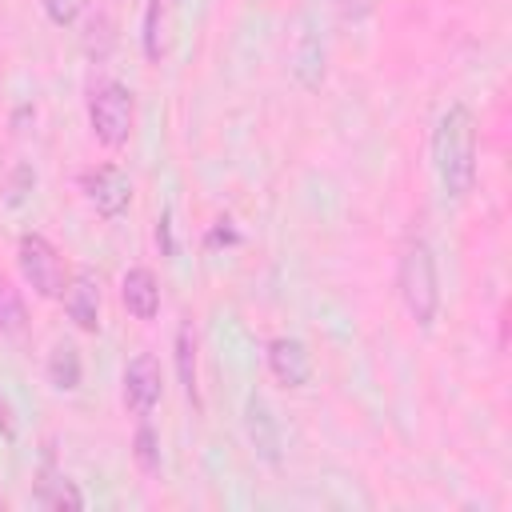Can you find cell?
Returning a JSON list of instances; mask_svg holds the SVG:
<instances>
[{
    "label": "cell",
    "mask_w": 512,
    "mask_h": 512,
    "mask_svg": "<svg viewBox=\"0 0 512 512\" xmlns=\"http://www.w3.org/2000/svg\"><path fill=\"white\" fill-rule=\"evenodd\" d=\"M432 164L444 196L468 200L476 188V116L468 104H448L432 132Z\"/></svg>",
    "instance_id": "6da1fadb"
},
{
    "label": "cell",
    "mask_w": 512,
    "mask_h": 512,
    "mask_svg": "<svg viewBox=\"0 0 512 512\" xmlns=\"http://www.w3.org/2000/svg\"><path fill=\"white\" fill-rule=\"evenodd\" d=\"M396 288H400L404 312H408L420 328H432V324H436V312H440V276H436L432 244H428L424 236H412V240L400 248Z\"/></svg>",
    "instance_id": "7a4b0ae2"
},
{
    "label": "cell",
    "mask_w": 512,
    "mask_h": 512,
    "mask_svg": "<svg viewBox=\"0 0 512 512\" xmlns=\"http://www.w3.org/2000/svg\"><path fill=\"white\" fill-rule=\"evenodd\" d=\"M136 124V96L120 80H104L88 96V128L104 148H124Z\"/></svg>",
    "instance_id": "3957f363"
},
{
    "label": "cell",
    "mask_w": 512,
    "mask_h": 512,
    "mask_svg": "<svg viewBox=\"0 0 512 512\" xmlns=\"http://www.w3.org/2000/svg\"><path fill=\"white\" fill-rule=\"evenodd\" d=\"M16 268H20L24 284L36 296H44V300H56L64 292V284H68V272H64L60 252L40 232H24L20 236V244H16Z\"/></svg>",
    "instance_id": "277c9868"
},
{
    "label": "cell",
    "mask_w": 512,
    "mask_h": 512,
    "mask_svg": "<svg viewBox=\"0 0 512 512\" xmlns=\"http://www.w3.org/2000/svg\"><path fill=\"white\" fill-rule=\"evenodd\" d=\"M80 192H84V200H88L100 216H108V220H116V216L128 212V204H132V180H128L116 164L84 168V172H80Z\"/></svg>",
    "instance_id": "5b68a950"
},
{
    "label": "cell",
    "mask_w": 512,
    "mask_h": 512,
    "mask_svg": "<svg viewBox=\"0 0 512 512\" xmlns=\"http://www.w3.org/2000/svg\"><path fill=\"white\" fill-rule=\"evenodd\" d=\"M164 380H160V360L152 352H136L124 368V408L132 416H148L160 404Z\"/></svg>",
    "instance_id": "8992f818"
},
{
    "label": "cell",
    "mask_w": 512,
    "mask_h": 512,
    "mask_svg": "<svg viewBox=\"0 0 512 512\" xmlns=\"http://www.w3.org/2000/svg\"><path fill=\"white\" fill-rule=\"evenodd\" d=\"M64 300V312L68 320L80 328V332H96L100 328V280L88 272V268H76L60 292Z\"/></svg>",
    "instance_id": "52a82bcc"
},
{
    "label": "cell",
    "mask_w": 512,
    "mask_h": 512,
    "mask_svg": "<svg viewBox=\"0 0 512 512\" xmlns=\"http://www.w3.org/2000/svg\"><path fill=\"white\" fill-rule=\"evenodd\" d=\"M268 372L276 376V384L284 388H304L312 380V356L304 348V340L296 336H276L268 344Z\"/></svg>",
    "instance_id": "ba28073f"
},
{
    "label": "cell",
    "mask_w": 512,
    "mask_h": 512,
    "mask_svg": "<svg viewBox=\"0 0 512 512\" xmlns=\"http://www.w3.org/2000/svg\"><path fill=\"white\" fill-rule=\"evenodd\" d=\"M120 300L136 320H156L160 312V280L152 268H128L120 280Z\"/></svg>",
    "instance_id": "9c48e42d"
},
{
    "label": "cell",
    "mask_w": 512,
    "mask_h": 512,
    "mask_svg": "<svg viewBox=\"0 0 512 512\" xmlns=\"http://www.w3.org/2000/svg\"><path fill=\"white\" fill-rule=\"evenodd\" d=\"M244 428H248V440H252L256 456L268 460V464H280V428H276L272 408H268L260 396L248 400V408H244Z\"/></svg>",
    "instance_id": "30bf717a"
},
{
    "label": "cell",
    "mask_w": 512,
    "mask_h": 512,
    "mask_svg": "<svg viewBox=\"0 0 512 512\" xmlns=\"http://www.w3.org/2000/svg\"><path fill=\"white\" fill-rule=\"evenodd\" d=\"M28 332V308H24V292L0 276V336L8 340H20Z\"/></svg>",
    "instance_id": "8fae6325"
},
{
    "label": "cell",
    "mask_w": 512,
    "mask_h": 512,
    "mask_svg": "<svg viewBox=\"0 0 512 512\" xmlns=\"http://www.w3.org/2000/svg\"><path fill=\"white\" fill-rule=\"evenodd\" d=\"M48 384L52 388H60V392H76L80 388V376H84V368H80V352L72 348V344H56L52 348V356H48Z\"/></svg>",
    "instance_id": "7c38bea8"
},
{
    "label": "cell",
    "mask_w": 512,
    "mask_h": 512,
    "mask_svg": "<svg viewBox=\"0 0 512 512\" xmlns=\"http://www.w3.org/2000/svg\"><path fill=\"white\" fill-rule=\"evenodd\" d=\"M176 376L184 384V396L200 408V388H196V336L188 324L176 328Z\"/></svg>",
    "instance_id": "4fadbf2b"
},
{
    "label": "cell",
    "mask_w": 512,
    "mask_h": 512,
    "mask_svg": "<svg viewBox=\"0 0 512 512\" xmlns=\"http://www.w3.org/2000/svg\"><path fill=\"white\" fill-rule=\"evenodd\" d=\"M36 504H44V508H84V496H80V488L72 484V480H64V476H44L40 484H36Z\"/></svg>",
    "instance_id": "5bb4252c"
},
{
    "label": "cell",
    "mask_w": 512,
    "mask_h": 512,
    "mask_svg": "<svg viewBox=\"0 0 512 512\" xmlns=\"http://www.w3.org/2000/svg\"><path fill=\"white\" fill-rule=\"evenodd\" d=\"M132 456H136V464H140V472H160V436H156V428L140 416V428H136V436H132Z\"/></svg>",
    "instance_id": "9a60e30c"
},
{
    "label": "cell",
    "mask_w": 512,
    "mask_h": 512,
    "mask_svg": "<svg viewBox=\"0 0 512 512\" xmlns=\"http://www.w3.org/2000/svg\"><path fill=\"white\" fill-rule=\"evenodd\" d=\"M40 4H44V16H48L56 28L76 24V16H80V8H84V0H40Z\"/></svg>",
    "instance_id": "2e32d148"
},
{
    "label": "cell",
    "mask_w": 512,
    "mask_h": 512,
    "mask_svg": "<svg viewBox=\"0 0 512 512\" xmlns=\"http://www.w3.org/2000/svg\"><path fill=\"white\" fill-rule=\"evenodd\" d=\"M156 16H160V0H152V4H148V16H144V52H148V60H160V52H164Z\"/></svg>",
    "instance_id": "e0dca14e"
},
{
    "label": "cell",
    "mask_w": 512,
    "mask_h": 512,
    "mask_svg": "<svg viewBox=\"0 0 512 512\" xmlns=\"http://www.w3.org/2000/svg\"><path fill=\"white\" fill-rule=\"evenodd\" d=\"M0 436L16 440V420H12V404L4 400V392H0Z\"/></svg>",
    "instance_id": "ac0fdd59"
},
{
    "label": "cell",
    "mask_w": 512,
    "mask_h": 512,
    "mask_svg": "<svg viewBox=\"0 0 512 512\" xmlns=\"http://www.w3.org/2000/svg\"><path fill=\"white\" fill-rule=\"evenodd\" d=\"M156 244L164 248V256H172V220L168 216H160V224H156Z\"/></svg>",
    "instance_id": "d6986e66"
},
{
    "label": "cell",
    "mask_w": 512,
    "mask_h": 512,
    "mask_svg": "<svg viewBox=\"0 0 512 512\" xmlns=\"http://www.w3.org/2000/svg\"><path fill=\"white\" fill-rule=\"evenodd\" d=\"M0 508H4V500H0Z\"/></svg>",
    "instance_id": "ffe728a7"
}]
</instances>
